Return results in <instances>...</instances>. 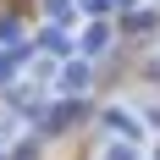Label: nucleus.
<instances>
[{
	"mask_svg": "<svg viewBox=\"0 0 160 160\" xmlns=\"http://www.w3.org/2000/svg\"><path fill=\"white\" fill-rule=\"evenodd\" d=\"M0 78H11V55H0Z\"/></svg>",
	"mask_w": 160,
	"mask_h": 160,
	"instance_id": "nucleus-1",
	"label": "nucleus"
}]
</instances>
